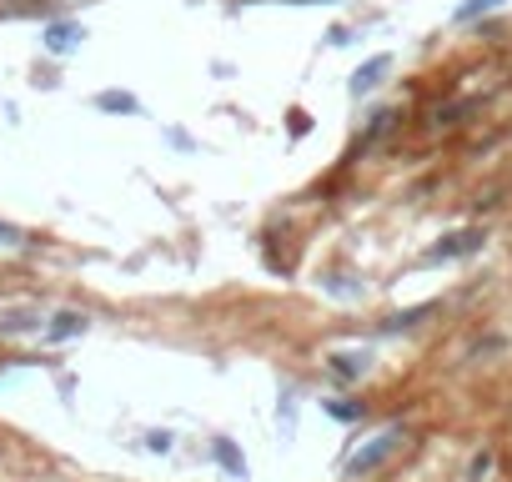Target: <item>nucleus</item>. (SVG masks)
Instances as JSON below:
<instances>
[{
    "label": "nucleus",
    "instance_id": "nucleus-1",
    "mask_svg": "<svg viewBox=\"0 0 512 482\" xmlns=\"http://www.w3.org/2000/svg\"><path fill=\"white\" fill-rule=\"evenodd\" d=\"M402 443H407V432H402V427H387L382 437H371L362 452L346 457V478H367V472H377L387 457H397V452H402Z\"/></svg>",
    "mask_w": 512,
    "mask_h": 482
},
{
    "label": "nucleus",
    "instance_id": "nucleus-2",
    "mask_svg": "<svg viewBox=\"0 0 512 482\" xmlns=\"http://www.w3.org/2000/svg\"><path fill=\"white\" fill-rule=\"evenodd\" d=\"M477 246H482V231L467 227V231H452V237H442L432 252L422 256V262H457V256H473Z\"/></svg>",
    "mask_w": 512,
    "mask_h": 482
},
{
    "label": "nucleus",
    "instance_id": "nucleus-3",
    "mask_svg": "<svg viewBox=\"0 0 512 482\" xmlns=\"http://www.w3.org/2000/svg\"><path fill=\"white\" fill-rule=\"evenodd\" d=\"M86 40V30L76 26V21H55V26H46V51L51 56H71Z\"/></svg>",
    "mask_w": 512,
    "mask_h": 482
},
{
    "label": "nucleus",
    "instance_id": "nucleus-4",
    "mask_svg": "<svg viewBox=\"0 0 512 482\" xmlns=\"http://www.w3.org/2000/svg\"><path fill=\"white\" fill-rule=\"evenodd\" d=\"M367 367H371V357H367V352H332V357H327V372H332L337 382L367 377Z\"/></svg>",
    "mask_w": 512,
    "mask_h": 482
},
{
    "label": "nucleus",
    "instance_id": "nucleus-5",
    "mask_svg": "<svg viewBox=\"0 0 512 482\" xmlns=\"http://www.w3.org/2000/svg\"><path fill=\"white\" fill-rule=\"evenodd\" d=\"M387 71H392V56H371L367 65H357V71H352V96H367V90H377Z\"/></svg>",
    "mask_w": 512,
    "mask_h": 482
},
{
    "label": "nucleus",
    "instance_id": "nucleus-6",
    "mask_svg": "<svg viewBox=\"0 0 512 482\" xmlns=\"http://www.w3.org/2000/svg\"><path fill=\"white\" fill-rule=\"evenodd\" d=\"M90 317L86 312H61V317H51V327H46V342H71V337H86Z\"/></svg>",
    "mask_w": 512,
    "mask_h": 482
},
{
    "label": "nucleus",
    "instance_id": "nucleus-7",
    "mask_svg": "<svg viewBox=\"0 0 512 482\" xmlns=\"http://www.w3.org/2000/svg\"><path fill=\"white\" fill-rule=\"evenodd\" d=\"M0 331H5V337L40 331V312H36V306H11V312H0Z\"/></svg>",
    "mask_w": 512,
    "mask_h": 482
},
{
    "label": "nucleus",
    "instance_id": "nucleus-8",
    "mask_svg": "<svg viewBox=\"0 0 512 482\" xmlns=\"http://www.w3.org/2000/svg\"><path fill=\"white\" fill-rule=\"evenodd\" d=\"M211 457H217L221 468H226V478H236V482H246V457L236 452V447L226 443V437H217V443H211Z\"/></svg>",
    "mask_w": 512,
    "mask_h": 482
},
{
    "label": "nucleus",
    "instance_id": "nucleus-9",
    "mask_svg": "<svg viewBox=\"0 0 512 482\" xmlns=\"http://www.w3.org/2000/svg\"><path fill=\"white\" fill-rule=\"evenodd\" d=\"M508 0H462L457 11H452V21L457 26H467V21H477V15H492V11H502Z\"/></svg>",
    "mask_w": 512,
    "mask_h": 482
},
{
    "label": "nucleus",
    "instance_id": "nucleus-10",
    "mask_svg": "<svg viewBox=\"0 0 512 482\" xmlns=\"http://www.w3.org/2000/svg\"><path fill=\"white\" fill-rule=\"evenodd\" d=\"M96 106H101V111H121V116L141 111V106H136V96H126V90H101V96H96Z\"/></svg>",
    "mask_w": 512,
    "mask_h": 482
},
{
    "label": "nucleus",
    "instance_id": "nucleus-11",
    "mask_svg": "<svg viewBox=\"0 0 512 482\" xmlns=\"http://www.w3.org/2000/svg\"><path fill=\"white\" fill-rule=\"evenodd\" d=\"M422 317H432V306H412V312H402V317L387 322V331H402V327H417Z\"/></svg>",
    "mask_w": 512,
    "mask_h": 482
},
{
    "label": "nucleus",
    "instance_id": "nucleus-12",
    "mask_svg": "<svg viewBox=\"0 0 512 482\" xmlns=\"http://www.w3.org/2000/svg\"><path fill=\"white\" fill-rule=\"evenodd\" d=\"M327 412H332L337 422H357V417H362V407H357V402H327Z\"/></svg>",
    "mask_w": 512,
    "mask_h": 482
},
{
    "label": "nucleus",
    "instance_id": "nucleus-13",
    "mask_svg": "<svg viewBox=\"0 0 512 482\" xmlns=\"http://www.w3.org/2000/svg\"><path fill=\"white\" fill-rule=\"evenodd\" d=\"M146 447H151V452H171V432H151V437H146Z\"/></svg>",
    "mask_w": 512,
    "mask_h": 482
},
{
    "label": "nucleus",
    "instance_id": "nucleus-14",
    "mask_svg": "<svg viewBox=\"0 0 512 482\" xmlns=\"http://www.w3.org/2000/svg\"><path fill=\"white\" fill-rule=\"evenodd\" d=\"M307 126H311L307 111H292V136H307Z\"/></svg>",
    "mask_w": 512,
    "mask_h": 482
},
{
    "label": "nucleus",
    "instance_id": "nucleus-15",
    "mask_svg": "<svg viewBox=\"0 0 512 482\" xmlns=\"http://www.w3.org/2000/svg\"><path fill=\"white\" fill-rule=\"evenodd\" d=\"M286 5H317V0H286Z\"/></svg>",
    "mask_w": 512,
    "mask_h": 482
}]
</instances>
